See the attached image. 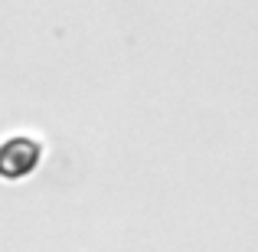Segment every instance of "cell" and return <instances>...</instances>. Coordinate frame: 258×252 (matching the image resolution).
<instances>
[{
	"mask_svg": "<svg viewBox=\"0 0 258 252\" xmlns=\"http://www.w3.org/2000/svg\"><path fill=\"white\" fill-rule=\"evenodd\" d=\"M39 161H43V144L36 138L13 134L0 141V180H26L39 170Z\"/></svg>",
	"mask_w": 258,
	"mask_h": 252,
	"instance_id": "cell-1",
	"label": "cell"
}]
</instances>
